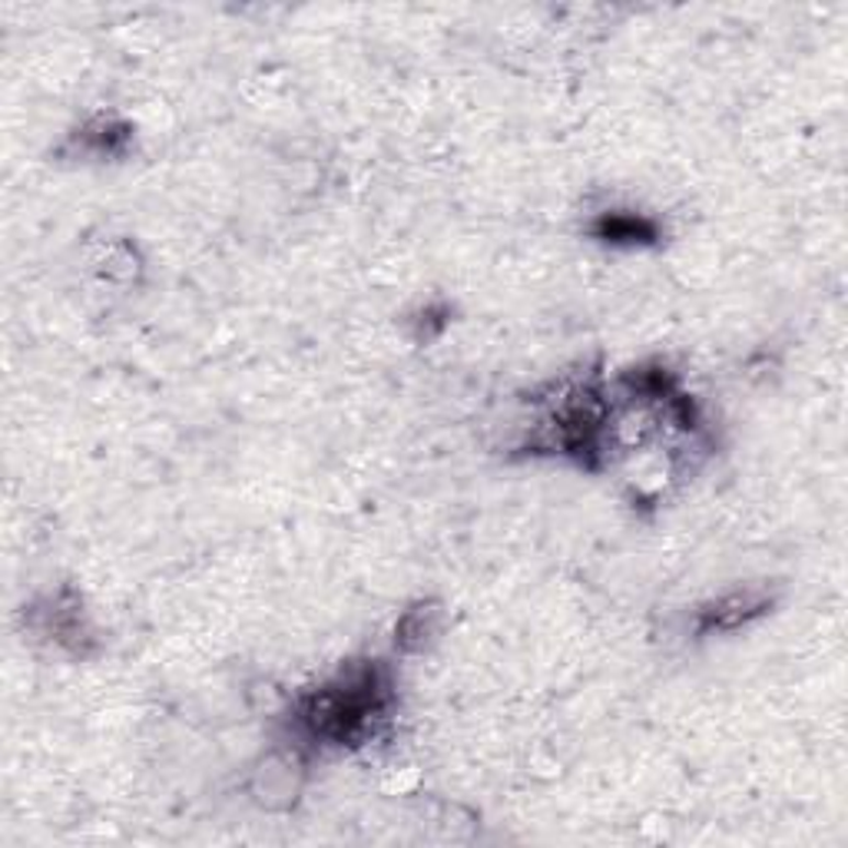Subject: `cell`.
<instances>
[{
	"mask_svg": "<svg viewBox=\"0 0 848 848\" xmlns=\"http://www.w3.org/2000/svg\"><path fill=\"white\" fill-rule=\"evenodd\" d=\"M762 610H766V597H753V593L726 597L713 610H706V630H733V626L753 620Z\"/></svg>",
	"mask_w": 848,
	"mask_h": 848,
	"instance_id": "cell-1",
	"label": "cell"
}]
</instances>
